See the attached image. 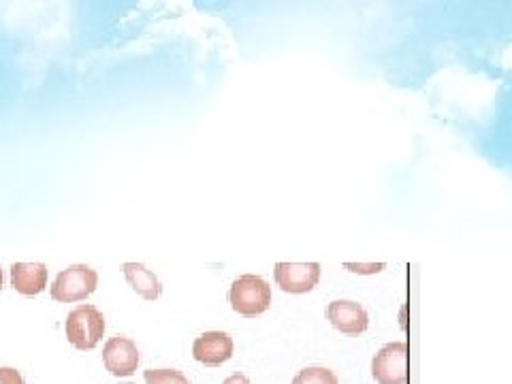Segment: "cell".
Segmentation results:
<instances>
[{
	"label": "cell",
	"mask_w": 512,
	"mask_h": 384,
	"mask_svg": "<svg viewBox=\"0 0 512 384\" xmlns=\"http://www.w3.org/2000/svg\"><path fill=\"white\" fill-rule=\"evenodd\" d=\"M231 308L246 318L261 316L271 306V286L261 276H239L229 291Z\"/></svg>",
	"instance_id": "obj_1"
},
{
	"label": "cell",
	"mask_w": 512,
	"mask_h": 384,
	"mask_svg": "<svg viewBox=\"0 0 512 384\" xmlns=\"http://www.w3.org/2000/svg\"><path fill=\"white\" fill-rule=\"evenodd\" d=\"M64 331L71 346L77 350H92L105 335V316L94 306H79L69 314Z\"/></svg>",
	"instance_id": "obj_2"
},
{
	"label": "cell",
	"mask_w": 512,
	"mask_h": 384,
	"mask_svg": "<svg viewBox=\"0 0 512 384\" xmlns=\"http://www.w3.org/2000/svg\"><path fill=\"white\" fill-rule=\"evenodd\" d=\"M99 286V274L88 265H71L62 269L52 284V299L58 303H75L90 297Z\"/></svg>",
	"instance_id": "obj_3"
},
{
	"label": "cell",
	"mask_w": 512,
	"mask_h": 384,
	"mask_svg": "<svg viewBox=\"0 0 512 384\" xmlns=\"http://www.w3.org/2000/svg\"><path fill=\"white\" fill-rule=\"evenodd\" d=\"M406 359H408V344L406 342H391L382 346L376 357L372 359V376L378 384H406Z\"/></svg>",
	"instance_id": "obj_4"
},
{
	"label": "cell",
	"mask_w": 512,
	"mask_h": 384,
	"mask_svg": "<svg viewBox=\"0 0 512 384\" xmlns=\"http://www.w3.org/2000/svg\"><path fill=\"white\" fill-rule=\"evenodd\" d=\"M139 363H141L139 348L131 338L116 335V338L107 340L103 348V365L111 376H118V378L133 376L137 372Z\"/></svg>",
	"instance_id": "obj_5"
},
{
	"label": "cell",
	"mask_w": 512,
	"mask_h": 384,
	"mask_svg": "<svg viewBox=\"0 0 512 384\" xmlns=\"http://www.w3.org/2000/svg\"><path fill=\"white\" fill-rule=\"evenodd\" d=\"M276 284L284 293L291 295H306L314 291V286L320 280V265L318 263H278L274 269Z\"/></svg>",
	"instance_id": "obj_6"
},
{
	"label": "cell",
	"mask_w": 512,
	"mask_h": 384,
	"mask_svg": "<svg viewBox=\"0 0 512 384\" xmlns=\"http://www.w3.org/2000/svg\"><path fill=\"white\" fill-rule=\"evenodd\" d=\"M329 323L344 335H361L370 327V316L357 301L338 299L331 301L327 308Z\"/></svg>",
	"instance_id": "obj_7"
},
{
	"label": "cell",
	"mask_w": 512,
	"mask_h": 384,
	"mask_svg": "<svg viewBox=\"0 0 512 384\" xmlns=\"http://www.w3.org/2000/svg\"><path fill=\"white\" fill-rule=\"evenodd\" d=\"M192 357L207 367H218L233 357V340L224 331H207L192 344Z\"/></svg>",
	"instance_id": "obj_8"
},
{
	"label": "cell",
	"mask_w": 512,
	"mask_h": 384,
	"mask_svg": "<svg viewBox=\"0 0 512 384\" xmlns=\"http://www.w3.org/2000/svg\"><path fill=\"white\" fill-rule=\"evenodd\" d=\"M11 286L24 297L41 295L47 286V267L43 263H13Z\"/></svg>",
	"instance_id": "obj_9"
},
{
	"label": "cell",
	"mask_w": 512,
	"mask_h": 384,
	"mask_svg": "<svg viewBox=\"0 0 512 384\" xmlns=\"http://www.w3.org/2000/svg\"><path fill=\"white\" fill-rule=\"evenodd\" d=\"M122 271H124L126 282L131 284V288L139 297H143L146 301H156L160 295H163V284H160V280L146 265L124 263Z\"/></svg>",
	"instance_id": "obj_10"
},
{
	"label": "cell",
	"mask_w": 512,
	"mask_h": 384,
	"mask_svg": "<svg viewBox=\"0 0 512 384\" xmlns=\"http://www.w3.org/2000/svg\"><path fill=\"white\" fill-rule=\"evenodd\" d=\"M293 384H340V380L329 370V367L312 365V367H306V370H301L293 378Z\"/></svg>",
	"instance_id": "obj_11"
},
{
	"label": "cell",
	"mask_w": 512,
	"mask_h": 384,
	"mask_svg": "<svg viewBox=\"0 0 512 384\" xmlns=\"http://www.w3.org/2000/svg\"><path fill=\"white\" fill-rule=\"evenodd\" d=\"M143 378H146V384H190L178 370H148Z\"/></svg>",
	"instance_id": "obj_12"
},
{
	"label": "cell",
	"mask_w": 512,
	"mask_h": 384,
	"mask_svg": "<svg viewBox=\"0 0 512 384\" xmlns=\"http://www.w3.org/2000/svg\"><path fill=\"white\" fill-rule=\"evenodd\" d=\"M344 267L352 274H359V276H374L380 274V271L387 267L384 263H344Z\"/></svg>",
	"instance_id": "obj_13"
},
{
	"label": "cell",
	"mask_w": 512,
	"mask_h": 384,
	"mask_svg": "<svg viewBox=\"0 0 512 384\" xmlns=\"http://www.w3.org/2000/svg\"><path fill=\"white\" fill-rule=\"evenodd\" d=\"M0 384H26L24 376L15 367H0Z\"/></svg>",
	"instance_id": "obj_14"
},
{
	"label": "cell",
	"mask_w": 512,
	"mask_h": 384,
	"mask_svg": "<svg viewBox=\"0 0 512 384\" xmlns=\"http://www.w3.org/2000/svg\"><path fill=\"white\" fill-rule=\"evenodd\" d=\"M222 384H250V380L244 374H233V376H229L227 380H224Z\"/></svg>",
	"instance_id": "obj_15"
},
{
	"label": "cell",
	"mask_w": 512,
	"mask_h": 384,
	"mask_svg": "<svg viewBox=\"0 0 512 384\" xmlns=\"http://www.w3.org/2000/svg\"><path fill=\"white\" fill-rule=\"evenodd\" d=\"M3 282H5V276H3V269H0V291H3Z\"/></svg>",
	"instance_id": "obj_16"
}]
</instances>
